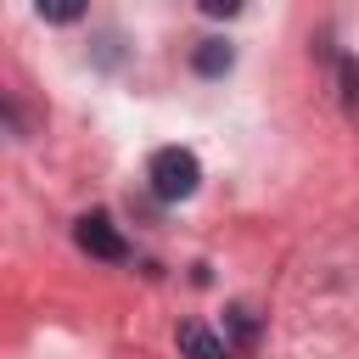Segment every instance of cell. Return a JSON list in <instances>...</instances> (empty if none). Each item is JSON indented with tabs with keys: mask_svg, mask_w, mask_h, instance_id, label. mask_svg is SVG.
<instances>
[{
	"mask_svg": "<svg viewBox=\"0 0 359 359\" xmlns=\"http://www.w3.org/2000/svg\"><path fill=\"white\" fill-rule=\"evenodd\" d=\"M79 247H84L90 258H107V264L129 258V241L112 230V219H107V213H84V219H79Z\"/></svg>",
	"mask_w": 359,
	"mask_h": 359,
	"instance_id": "cell-2",
	"label": "cell"
},
{
	"mask_svg": "<svg viewBox=\"0 0 359 359\" xmlns=\"http://www.w3.org/2000/svg\"><path fill=\"white\" fill-rule=\"evenodd\" d=\"M342 101L359 107V62L353 56H342Z\"/></svg>",
	"mask_w": 359,
	"mask_h": 359,
	"instance_id": "cell-6",
	"label": "cell"
},
{
	"mask_svg": "<svg viewBox=\"0 0 359 359\" xmlns=\"http://www.w3.org/2000/svg\"><path fill=\"white\" fill-rule=\"evenodd\" d=\"M230 62H236V50H230L224 39H202V45L191 50V67H196L202 79H219V73H230Z\"/></svg>",
	"mask_w": 359,
	"mask_h": 359,
	"instance_id": "cell-4",
	"label": "cell"
},
{
	"mask_svg": "<svg viewBox=\"0 0 359 359\" xmlns=\"http://www.w3.org/2000/svg\"><path fill=\"white\" fill-rule=\"evenodd\" d=\"M84 6H90V0H34V11H39L45 22H79Z\"/></svg>",
	"mask_w": 359,
	"mask_h": 359,
	"instance_id": "cell-5",
	"label": "cell"
},
{
	"mask_svg": "<svg viewBox=\"0 0 359 359\" xmlns=\"http://www.w3.org/2000/svg\"><path fill=\"white\" fill-rule=\"evenodd\" d=\"M146 180H151V191H157L163 202H185V196L202 185V163H196L185 146H163V151H151Z\"/></svg>",
	"mask_w": 359,
	"mask_h": 359,
	"instance_id": "cell-1",
	"label": "cell"
},
{
	"mask_svg": "<svg viewBox=\"0 0 359 359\" xmlns=\"http://www.w3.org/2000/svg\"><path fill=\"white\" fill-rule=\"evenodd\" d=\"M196 6H202L208 17H236V11H241V0H196Z\"/></svg>",
	"mask_w": 359,
	"mask_h": 359,
	"instance_id": "cell-8",
	"label": "cell"
},
{
	"mask_svg": "<svg viewBox=\"0 0 359 359\" xmlns=\"http://www.w3.org/2000/svg\"><path fill=\"white\" fill-rule=\"evenodd\" d=\"M180 353H185V359H236V353H230V342H224V337H213V331H208V325H196V320H185V325H180Z\"/></svg>",
	"mask_w": 359,
	"mask_h": 359,
	"instance_id": "cell-3",
	"label": "cell"
},
{
	"mask_svg": "<svg viewBox=\"0 0 359 359\" xmlns=\"http://www.w3.org/2000/svg\"><path fill=\"white\" fill-rule=\"evenodd\" d=\"M230 325H236L241 348H252V314H247V309H230Z\"/></svg>",
	"mask_w": 359,
	"mask_h": 359,
	"instance_id": "cell-7",
	"label": "cell"
}]
</instances>
